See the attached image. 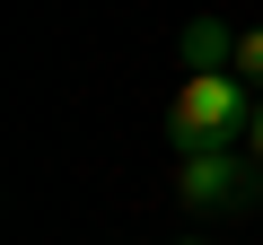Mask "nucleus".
<instances>
[{
	"instance_id": "7ed1b4c3",
	"label": "nucleus",
	"mask_w": 263,
	"mask_h": 245,
	"mask_svg": "<svg viewBox=\"0 0 263 245\" xmlns=\"http://www.w3.org/2000/svg\"><path fill=\"white\" fill-rule=\"evenodd\" d=\"M176 53H184V70H228V62H237V35H228L219 18H184Z\"/></svg>"
},
{
	"instance_id": "423d86ee",
	"label": "nucleus",
	"mask_w": 263,
	"mask_h": 245,
	"mask_svg": "<svg viewBox=\"0 0 263 245\" xmlns=\"http://www.w3.org/2000/svg\"><path fill=\"white\" fill-rule=\"evenodd\" d=\"M184 245H193V236H184Z\"/></svg>"
},
{
	"instance_id": "f257e3e1",
	"label": "nucleus",
	"mask_w": 263,
	"mask_h": 245,
	"mask_svg": "<svg viewBox=\"0 0 263 245\" xmlns=\"http://www.w3.org/2000/svg\"><path fill=\"white\" fill-rule=\"evenodd\" d=\"M254 105H263V88H246L237 70H184V88H176V105H167L176 158H184V149H237V140L254 132Z\"/></svg>"
},
{
	"instance_id": "20e7f679",
	"label": "nucleus",
	"mask_w": 263,
	"mask_h": 245,
	"mask_svg": "<svg viewBox=\"0 0 263 245\" xmlns=\"http://www.w3.org/2000/svg\"><path fill=\"white\" fill-rule=\"evenodd\" d=\"M228 70H237L246 88H263V27H254V35H237V62H228Z\"/></svg>"
},
{
	"instance_id": "f03ea898",
	"label": "nucleus",
	"mask_w": 263,
	"mask_h": 245,
	"mask_svg": "<svg viewBox=\"0 0 263 245\" xmlns=\"http://www.w3.org/2000/svg\"><path fill=\"white\" fill-rule=\"evenodd\" d=\"M254 184H263L254 149H184V167H176V201L184 210H237Z\"/></svg>"
},
{
	"instance_id": "39448f33",
	"label": "nucleus",
	"mask_w": 263,
	"mask_h": 245,
	"mask_svg": "<svg viewBox=\"0 0 263 245\" xmlns=\"http://www.w3.org/2000/svg\"><path fill=\"white\" fill-rule=\"evenodd\" d=\"M246 149H254V167H263V105H254V132H246Z\"/></svg>"
}]
</instances>
